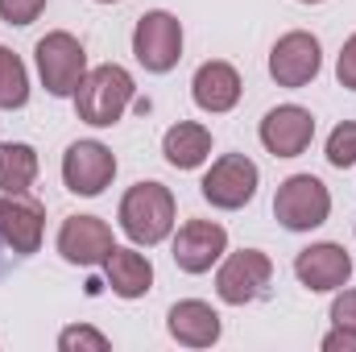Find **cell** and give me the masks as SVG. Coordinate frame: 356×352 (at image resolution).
I'll use <instances>...</instances> for the list:
<instances>
[{
  "mask_svg": "<svg viewBox=\"0 0 356 352\" xmlns=\"http://www.w3.org/2000/svg\"><path fill=\"white\" fill-rule=\"evenodd\" d=\"M133 91H137L133 75L124 67L104 63V67L88 71L83 83L75 88V112H79V120H88L95 129H112L124 116V108L133 104Z\"/></svg>",
  "mask_w": 356,
  "mask_h": 352,
  "instance_id": "obj_1",
  "label": "cell"
},
{
  "mask_svg": "<svg viewBox=\"0 0 356 352\" xmlns=\"http://www.w3.org/2000/svg\"><path fill=\"white\" fill-rule=\"evenodd\" d=\"M120 228L137 245H158L175 228V195L162 182H137L120 199Z\"/></svg>",
  "mask_w": 356,
  "mask_h": 352,
  "instance_id": "obj_2",
  "label": "cell"
},
{
  "mask_svg": "<svg viewBox=\"0 0 356 352\" xmlns=\"http://www.w3.org/2000/svg\"><path fill=\"white\" fill-rule=\"evenodd\" d=\"M327 211H332V191L315 175H290L277 186V195H273V216L290 232L319 228L327 220Z\"/></svg>",
  "mask_w": 356,
  "mask_h": 352,
  "instance_id": "obj_3",
  "label": "cell"
},
{
  "mask_svg": "<svg viewBox=\"0 0 356 352\" xmlns=\"http://www.w3.org/2000/svg\"><path fill=\"white\" fill-rule=\"evenodd\" d=\"M33 54H38V75L50 95H75V88L88 75V54H83V42L75 33L54 29L33 46Z\"/></svg>",
  "mask_w": 356,
  "mask_h": 352,
  "instance_id": "obj_4",
  "label": "cell"
},
{
  "mask_svg": "<svg viewBox=\"0 0 356 352\" xmlns=\"http://www.w3.org/2000/svg\"><path fill=\"white\" fill-rule=\"evenodd\" d=\"M133 54L154 75L175 71L178 58H182V25H178L175 13H166V8L145 13L137 21V29H133Z\"/></svg>",
  "mask_w": 356,
  "mask_h": 352,
  "instance_id": "obj_5",
  "label": "cell"
},
{
  "mask_svg": "<svg viewBox=\"0 0 356 352\" xmlns=\"http://www.w3.org/2000/svg\"><path fill=\"white\" fill-rule=\"evenodd\" d=\"M257 182H261L257 162H249L245 154H224L220 162H211V170L203 175L199 191H203V199H207L211 207H220V211H236V207L253 203Z\"/></svg>",
  "mask_w": 356,
  "mask_h": 352,
  "instance_id": "obj_6",
  "label": "cell"
},
{
  "mask_svg": "<svg viewBox=\"0 0 356 352\" xmlns=\"http://www.w3.org/2000/svg\"><path fill=\"white\" fill-rule=\"evenodd\" d=\"M319 67H323V50H319V38L307 29L277 38L269 50V75L277 88H307L319 75Z\"/></svg>",
  "mask_w": 356,
  "mask_h": 352,
  "instance_id": "obj_7",
  "label": "cell"
},
{
  "mask_svg": "<svg viewBox=\"0 0 356 352\" xmlns=\"http://www.w3.org/2000/svg\"><path fill=\"white\" fill-rule=\"evenodd\" d=\"M273 278V262H269L261 249H241V253H228L220 273H216V294L228 303V307H245L253 303Z\"/></svg>",
  "mask_w": 356,
  "mask_h": 352,
  "instance_id": "obj_8",
  "label": "cell"
},
{
  "mask_svg": "<svg viewBox=\"0 0 356 352\" xmlns=\"http://www.w3.org/2000/svg\"><path fill=\"white\" fill-rule=\"evenodd\" d=\"M116 178V158L104 141H75L67 154H63V182L67 191L75 195H104V186Z\"/></svg>",
  "mask_w": 356,
  "mask_h": 352,
  "instance_id": "obj_9",
  "label": "cell"
},
{
  "mask_svg": "<svg viewBox=\"0 0 356 352\" xmlns=\"http://www.w3.org/2000/svg\"><path fill=\"white\" fill-rule=\"evenodd\" d=\"M228 253V232L216 220H186L175 237V265L182 273H207Z\"/></svg>",
  "mask_w": 356,
  "mask_h": 352,
  "instance_id": "obj_10",
  "label": "cell"
},
{
  "mask_svg": "<svg viewBox=\"0 0 356 352\" xmlns=\"http://www.w3.org/2000/svg\"><path fill=\"white\" fill-rule=\"evenodd\" d=\"M294 273H298V282H302L307 290L327 294V290L348 286V278H353V257H348L344 245L323 241V245H311V249H302V253L294 257Z\"/></svg>",
  "mask_w": 356,
  "mask_h": 352,
  "instance_id": "obj_11",
  "label": "cell"
},
{
  "mask_svg": "<svg viewBox=\"0 0 356 352\" xmlns=\"http://www.w3.org/2000/svg\"><path fill=\"white\" fill-rule=\"evenodd\" d=\"M311 137H315V116L298 104L269 108L261 120V145L273 158H298L311 145Z\"/></svg>",
  "mask_w": 356,
  "mask_h": 352,
  "instance_id": "obj_12",
  "label": "cell"
},
{
  "mask_svg": "<svg viewBox=\"0 0 356 352\" xmlns=\"http://www.w3.org/2000/svg\"><path fill=\"white\" fill-rule=\"evenodd\" d=\"M42 224H46V211H42L38 199H25V191L21 195H8V191L0 195V237L13 253H21V257L38 253Z\"/></svg>",
  "mask_w": 356,
  "mask_h": 352,
  "instance_id": "obj_13",
  "label": "cell"
},
{
  "mask_svg": "<svg viewBox=\"0 0 356 352\" xmlns=\"http://www.w3.org/2000/svg\"><path fill=\"white\" fill-rule=\"evenodd\" d=\"M58 253L71 265H99L112 253V228L99 216H67L58 228Z\"/></svg>",
  "mask_w": 356,
  "mask_h": 352,
  "instance_id": "obj_14",
  "label": "cell"
},
{
  "mask_svg": "<svg viewBox=\"0 0 356 352\" xmlns=\"http://www.w3.org/2000/svg\"><path fill=\"white\" fill-rule=\"evenodd\" d=\"M191 95H195V104H199L203 112H211V116L236 108V99H241V75H236V67H232V63H220V58L203 63V67L195 71V79H191Z\"/></svg>",
  "mask_w": 356,
  "mask_h": 352,
  "instance_id": "obj_15",
  "label": "cell"
},
{
  "mask_svg": "<svg viewBox=\"0 0 356 352\" xmlns=\"http://www.w3.org/2000/svg\"><path fill=\"white\" fill-rule=\"evenodd\" d=\"M166 328H170V336H175L178 344H186V349H211L220 340V315L207 303H199V298L175 303L170 315H166Z\"/></svg>",
  "mask_w": 356,
  "mask_h": 352,
  "instance_id": "obj_16",
  "label": "cell"
},
{
  "mask_svg": "<svg viewBox=\"0 0 356 352\" xmlns=\"http://www.w3.org/2000/svg\"><path fill=\"white\" fill-rule=\"evenodd\" d=\"M104 278H108L112 294H120V298H141V294H149V286H154V265H149L145 253H137V249H116V245H112V253L104 257Z\"/></svg>",
  "mask_w": 356,
  "mask_h": 352,
  "instance_id": "obj_17",
  "label": "cell"
},
{
  "mask_svg": "<svg viewBox=\"0 0 356 352\" xmlns=\"http://www.w3.org/2000/svg\"><path fill=\"white\" fill-rule=\"evenodd\" d=\"M162 154H166V162H170L175 170H195V166H203L207 154H211V133H207V125H199V120H178V125H170L166 137H162Z\"/></svg>",
  "mask_w": 356,
  "mask_h": 352,
  "instance_id": "obj_18",
  "label": "cell"
},
{
  "mask_svg": "<svg viewBox=\"0 0 356 352\" xmlns=\"http://www.w3.org/2000/svg\"><path fill=\"white\" fill-rule=\"evenodd\" d=\"M33 178H38V154H33V145L4 141L0 145V191L21 195V191L33 186Z\"/></svg>",
  "mask_w": 356,
  "mask_h": 352,
  "instance_id": "obj_19",
  "label": "cell"
},
{
  "mask_svg": "<svg viewBox=\"0 0 356 352\" xmlns=\"http://www.w3.org/2000/svg\"><path fill=\"white\" fill-rule=\"evenodd\" d=\"M25 99H29V75H25V63L8 50V46H0V108H25Z\"/></svg>",
  "mask_w": 356,
  "mask_h": 352,
  "instance_id": "obj_20",
  "label": "cell"
},
{
  "mask_svg": "<svg viewBox=\"0 0 356 352\" xmlns=\"http://www.w3.org/2000/svg\"><path fill=\"white\" fill-rule=\"evenodd\" d=\"M327 162H332L336 170L356 166V125L353 120H344V125L332 129V137H327Z\"/></svg>",
  "mask_w": 356,
  "mask_h": 352,
  "instance_id": "obj_21",
  "label": "cell"
},
{
  "mask_svg": "<svg viewBox=\"0 0 356 352\" xmlns=\"http://www.w3.org/2000/svg\"><path fill=\"white\" fill-rule=\"evenodd\" d=\"M58 349L63 352H75V349H91V352H108V336L95 332V328H67L58 336Z\"/></svg>",
  "mask_w": 356,
  "mask_h": 352,
  "instance_id": "obj_22",
  "label": "cell"
},
{
  "mask_svg": "<svg viewBox=\"0 0 356 352\" xmlns=\"http://www.w3.org/2000/svg\"><path fill=\"white\" fill-rule=\"evenodd\" d=\"M46 0H0V21L8 25H33L42 17Z\"/></svg>",
  "mask_w": 356,
  "mask_h": 352,
  "instance_id": "obj_23",
  "label": "cell"
},
{
  "mask_svg": "<svg viewBox=\"0 0 356 352\" xmlns=\"http://www.w3.org/2000/svg\"><path fill=\"white\" fill-rule=\"evenodd\" d=\"M336 79H340V88L356 91V33L344 42V50L336 58Z\"/></svg>",
  "mask_w": 356,
  "mask_h": 352,
  "instance_id": "obj_24",
  "label": "cell"
},
{
  "mask_svg": "<svg viewBox=\"0 0 356 352\" xmlns=\"http://www.w3.org/2000/svg\"><path fill=\"white\" fill-rule=\"evenodd\" d=\"M332 319H336L340 328H356V290H344V286H340V294H336V303H332Z\"/></svg>",
  "mask_w": 356,
  "mask_h": 352,
  "instance_id": "obj_25",
  "label": "cell"
},
{
  "mask_svg": "<svg viewBox=\"0 0 356 352\" xmlns=\"http://www.w3.org/2000/svg\"><path fill=\"white\" fill-rule=\"evenodd\" d=\"M323 352H356V328H340L323 336Z\"/></svg>",
  "mask_w": 356,
  "mask_h": 352,
  "instance_id": "obj_26",
  "label": "cell"
},
{
  "mask_svg": "<svg viewBox=\"0 0 356 352\" xmlns=\"http://www.w3.org/2000/svg\"><path fill=\"white\" fill-rule=\"evenodd\" d=\"M298 4H323V0H298Z\"/></svg>",
  "mask_w": 356,
  "mask_h": 352,
  "instance_id": "obj_27",
  "label": "cell"
},
{
  "mask_svg": "<svg viewBox=\"0 0 356 352\" xmlns=\"http://www.w3.org/2000/svg\"><path fill=\"white\" fill-rule=\"evenodd\" d=\"M99 4H116V0H99Z\"/></svg>",
  "mask_w": 356,
  "mask_h": 352,
  "instance_id": "obj_28",
  "label": "cell"
}]
</instances>
